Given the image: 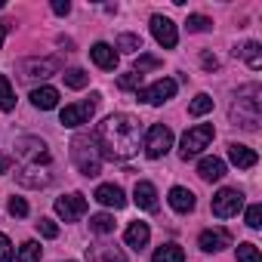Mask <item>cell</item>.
<instances>
[{
  "label": "cell",
  "mask_w": 262,
  "mask_h": 262,
  "mask_svg": "<svg viewBox=\"0 0 262 262\" xmlns=\"http://www.w3.org/2000/svg\"><path fill=\"white\" fill-rule=\"evenodd\" d=\"M99 155L108 161H126L139 151V120L133 114H111L96 126Z\"/></svg>",
  "instance_id": "obj_1"
},
{
  "label": "cell",
  "mask_w": 262,
  "mask_h": 262,
  "mask_svg": "<svg viewBox=\"0 0 262 262\" xmlns=\"http://www.w3.org/2000/svg\"><path fill=\"white\" fill-rule=\"evenodd\" d=\"M71 158H74V164H77V170H80L83 176H99V161H102V155H99L96 142H90L86 136H77L74 145H71Z\"/></svg>",
  "instance_id": "obj_2"
},
{
  "label": "cell",
  "mask_w": 262,
  "mask_h": 262,
  "mask_svg": "<svg viewBox=\"0 0 262 262\" xmlns=\"http://www.w3.org/2000/svg\"><path fill=\"white\" fill-rule=\"evenodd\" d=\"M210 139H213V123H198V126H191L188 133L182 136V145H179L182 161H188V158L201 155V151L210 145Z\"/></svg>",
  "instance_id": "obj_3"
},
{
  "label": "cell",
  "mask_w": 262,
  "mask_h": 262,
  "mask_svg": "<svg viewBox=\"0 0 262 262\" xmlns=\"http://www.w3.org/2000/svg\"><path fill=\"white\" fill-rule=\"evenodd\" d=\"M170 148H173V129L164 126V123H155V126L148 129V136H145V155H148L151 161H158V158H164Z\"/></svg>",
  "instance_id": "obj_4"
},
{
  "label": "cell",
  "mask_w": 262,
  "mask_h": 262,
  "mask_svg": "<svg viewBox=\"0 0 262 262\" xmlns=\"http://www.w3.org/2000/svg\"><path fill=\"white\" fill-rule=\"evenodd\" d=\"M96 105H99V96H90L86 102H77V105H65L59 120L65 126H80V123H90V117L96 114Z\"/></svg>",
  "instance_id": "obj_5"
},
{
  "label": "cell",
  "mask_w": 262,
  "mask_h": 262,
  "mask_svg": "<svg viewBox=\"0 0 262 262\" xmlns=\"http://www.w3.org/2000/svg\"><path fill=\"white\" fill-rule=\"evenodd\" d=\"M241 207H244V194L237 188H219L213 194V216H219V219L234 216Z\"/></svg>",
  "instance_id": "obj_6"
},
{
  "label": "cell",
  "mask_w": 262,
  "mask_h": 262,
  "mask_svg": "<svg viewBox=\"0 0 262 262\" xmlns=\"http://www.w3.org/2000/svg\"><path fill=\"white\" fill-rule=\"evenodd\" d=\"M173 96H176V80H173V77H161V80H155L151 86L139 90V99L148 102V105H164V102L173 99Z\"/></svg>",
  "instance_id": "obj_7"
},
{
  "label": "cell",
  "mask_w": 262,
  "mask_h": 262,
  "mask_svg": "<svg viewBox=\"0 0 262 262\" xmlns=\"http://www.w3.org/2000/svg\"><path fill=\"white\" fill-rule=\"evenodd\" d=\"M56 213H59L65 222H74V219H80V216L86 213V198H83L80 191H74V194H62V198L56 201Z\"/></svg>",
  "instance_id": "obj_8"
},
{
  "label": "cell",
  "mask_w": 262,
  "mask_h": 262,
  "mask_svg": "<svg viewBox=\"0 0 262 262\" xmlns=\"http://www.w3.org/2000/svg\"><path fill=\"white\" fill-rule=\"evenodd\" d=\"M151 34H155V40L164 50H173L179 43V31H176V25L167 16H151Z\"/></svg>",
  "instance_id": "obj_9"
},
{
  "label": "cell",
  "mask_w": 262,
  "mask_h": 262,
  "mask_svg": "<svg viewBox=\"0 0 262 262\" xmlns=\"http://www.w3.org/2000/svg\"><path fill=\"white\" fill-rule=\"evenodd\" d=\"M201 250L204 253H219L222 247H228L231 244V234L228 231H222V228H207V231H201Z\"/></svg>",
  "instance_id": "obj_10"
},
{
  "label": "cell",
  "mask_w": 262,
  "mask_h": 262,
  "mask_svg": "<svg viewBox=\"0 0 262 262\" xmlns=\"http://www.w3.org/2000/svg\"><path fill=\"white\" fill-rule=\"evenodd\" d=\"M93 198H96L102 207H111V210L126 207V198H123V188H120V185H99Z\"/></svg>",
  "instance_id": "obj_11"
},
{
  "label": "cell",
  "mask_w": 262,
  "mask_h": 262,
  "mask_svg": "<svg viewBox=\"0 0 262 262\" xmlns=\"http://www.w3.org/2000/svg\"><path fill=\"white\" fill-rule=\"evenodd\" d=\"M86 262H126V256H123L117 247L93 244V247H86Z\"/></svg>",
  "instance_id": "obj_12"
},
{
  "label": "cell",
  "mask_w": 262,
  "mask_h": 262,
  "mask_svg": "<svg viewBox=\"0 0 262 262\" xmlns=\"http://www.w3.org/2000/svg\"><path fill=\"white\" fill-rule=\"evenodd\" d=\"M90 59H93L102 71H114V68H117V53H114V47H108V43H93Z\"/></svg>",
  "instance_id": "obj_13"
},
{
  "label": "cell",
  "mask_w": 262,
  "mask_h": 262,
  "mask_svg": "<svg viewBox=\"0 0 262 262\" xmlns=\"http://www.w3.org/2000/svg\"><path fill=\"white\" fill-rule=\"evenodd\" d=\"M133 201H136V207H142V210H158V188H155L151 182H136Z\"/></svg>",
  "instance_id": "obj_14"
},
{
  "label": "cell",
  "mask_w": 262,
  "mask_h": 262,
  "mask_svg": "<svg viewBox=\"0 0 262 262\" xmlns=\"http://www.w3.org/2000/svg\"><path fill=\"white\" fill-rule=\"evenodd\" d=\"M148 237H151V228H148L145 222H129V228H126V234H123L126 247H133V250H142V247L148 244Z\"/></svg>",
  "instance_id": "obj_15"
},
{
  "label": "cell",
  "mask_w": 262,
  "mask_h": 262,
  "mask_svg": "<svg viewBox=\"0 0 262 262\" xmlns=\"http://www.w3.org/2000/svg\"><path fill=\"white\" fill-rule=\"evenodd\" d=\"M228 158H231V164L237 167V170H250V167H256V151L253 148H247V145H228Z\"/></svg>",
  "instance_id": "obj_16"
},
{
  "label": "cell",
  "mask_w": 262,
  "mask_h": 262,
  "mask_svg": "<svg viewBox=\"0 0 262 262\" xmlns=\"http://www.w3.org/2000/svg\"><path fill=\"white\" fill-rule=\"evenodd\" d=\"M47 145L40 142V139H22L19 142V155H25V158H31L34 164H50V151H43Z\"/></svg>",
  "instance_id": "obj_17"
},
{
  "label": "cell",
  "mask_w": 262,
  "mask_h": 262,
  "mask_svg": "<svg viewBox=\"0 0 262 262\" xmlns=\"http://www.w3.org/2000/svg\"><path fill=\"white\" fill-rule=\"evenodd\" d=\"M194 194L188 191V188H182V185H176V188H170V207L176 210V213H191L194 210Z\"/></svg>",
  "instance_id": "obj_18"
},
{
  "label": "cell",
  "mask_w": 262,
  "mask_h": 262,
  "mask_svg": "<svg viewBox=\"0 0 262 262\" xmlns=\"http://www.w3.org/2000/svg\"><path fill=\"white\" fill-rule=\"evenodd\" d=\"M31 102H34V108H40V111H53V108L59 105V90H56V86H40V90L31 93Z\"/></svg>",
  "instance_id": "obj_19"
},
{
  "label": "cell",
  "mask_w": 262,
  "mask_h": 262,
  "mask_svg": "<svg viewBox=\"0 0 262 262\" xmlns=\"http://www.w3.org/2000/svg\"><path fill=\"white\" fill-rule=\"evenodd\" d=\"M198 176L207 179V182H216V179L225 176V164H222L219 158H204V161L198 164Z\"/></svg>",
  "instance_id": "obj_20"
},
{
  "label": "cell",
  "mask_w": 262,
  "mask_h": 262,
  "mask_svg": "<svg viewBox=\"0 0 262 262\" xmlns=\"http://www.w3.org/2000/svg\"><path fill=\"white\" fill-rule=\"evenodd\" d=\"M155 262H185V253L179 244H164L155 250Z\"/></svg>",
  "instance_id": "obj_21"
},
{
  "label": "cell",
  "mask_w": 262,
  "mask_h": 262,
  "mask_svg": "<svg viewBox=\"0 0 262 262\" xmlns=\"http://www.w3.org/2000/svg\"><path fill=\"white\" fill-rule=\"evenodd\" d=\"M16 108V93L10 86V77L0 74V111H13Z\"/></svg>",
  "instance_id": "obj_22"
},
{
  "label": "cell",
  "mask_w": 262,
  "mask_h": 262,
  "mask_svg": "<svg viewBox=\"0 0 262 262\" xmlns=\"http://www.w3.org/2000/svg\"><path fill=\"white\" fill-rule=\"evenodd\" d=\"M237 53L247 59V65H250L253 71H259V68H262V53H259V43H256V40L244 43V50H237Z\"/></svg>",
  "instance_id": "obj_23"
},
{
  "label": "cell",
  "mask_w": 262,
  "mask_h": 262,
  "mask_svg": "<svg viewBox=\"0 0 262 262\" xmlns=\"http://www.w3.org/2000/svg\"><path fill=\"white\" fill-rule=\"evenodd\" d=\"M90 228H93L96 234H111V231H114V216H111V213H96V216L90 219Z\"/></svg>",
  "instance_id": "obj_24"
},
{
  "label": "cell",
  "mask_w": 262,
  "mask_h": 262,
  "mask_svg": "<svg viewBox=\"0 0 262 262\" xmlns=\"http://www.w3.org/2000/svg\"><path fill=\"white\" fill-rule=\"evenodd\" d=\"M207 111H213V99H210L207 93L194 96L191 105H188V114H191V117H201V114H207Z\"/></svg>",
  "instance_id": "obj_25"
},
{
  "label": "cell",
  "mask_w": 262,
  "mask_h": 262,
  "mask_svg": "<svg viewBox=\"0 0 262 262\" xmlns=\"http://www.w3.org/2000/svg\"><path fill=\"white\" fill-rule=\"evenodd\" d=\"M16 262H40V244L37 241H25L19 256H16Z\"/></svg>",
  "instance_id": "obj_26"
},
{
  "label": "cell",
  "mask_w": 262,
  "mask_h": 262,
  "mask_svg": "<svg viewBox=\"0 0 262 262\" xmlns=\"http://www.w3.org/2000/svg\"><path fill=\"white\" fill-rule=\"evenodd\" d=\"M28 77H50L56 71V62H25Z\"/></svg>",
  "instance_id": "obj_27"
},
{
  "label": "cell",
  "mask_w": 262,
  "mask_h": 262,
  "mask_svg": "<svg viewBox=\"0 0 262 262\" xmlns=\"http://www.w3.org/2000/svg\"><path fill=\"white\" fill-rule=\"evenodd\" d=\"M62 77H65V83H68L71 90H83V86L90 83V74H86V71H80V68H71V71H65Z\"/></svg>",
  "instance_id": "obj_28"
},
{
  "label": "cell",
  "mask_w": 262,
  "mask_h": 262,
  "mask_svg": "<svg viewBox=\"0 0 262 262\" xmlns=\"http://www.w3.org/2000/svg\"><path fill=\"white\" fill-rule=\"evenodd\" d=\"M117 50L136 53V50H142V37H139V34H120V37H117Z\"/></svg>",
  "instance_id": "obj_29"
},
{
  "label": "cell",
  "mask_w": 262,
  "mask_h": 262,
  "mask_svg": "<svg viewBox=\"0 0 262 262\" xmlns=\"http://www.w3.org/2000/svg\"><path fill=\"white\" fill-rule=\"evenodd\" d=\"M237 262H262L256 244H237Z\"/></svg>",
  "instance_id": "obj_30"
},
{
  "label": "cell",
  "mask_w": 262,
  "mask_h": 262,
  "mask_svg": "<svg viewBox=\"0 0 262 262\" xmlns=\"http://www.w3.org/2000/svg\"><path fill=\"white\" fill-rule=\"evenodd\" d=\"M34 173H37V170H22V173H19V182H22V185H31V188H43V185H47V176H43V173L34 176Z\"/></svg>",
  "instance_id": "obj_31"
},
{
  "label": "cell",
  "mask_w": 262,
  "mask_h": 262,
  "mask_svg": "<svg viewBox=\"0 0 262 262\" xmlns=\"http://www.w3.org/2000/svg\"><path fill=\"white\" fill-rule=\"evenodd\" d=\"M37 231H40L43 237H50V241L59 237V225H56L53 219H40V222H37Z\"/></svg>",
  "instance_id": "obj_32"
},
{
  "label": "cell",
  "mask_w": 262,
  "mask_h": 262,
  "mask_svg": "<svg viewBox=\"0 0 262 262\" xmlns=\"http://www.w3.org/2000/svg\"><path fill=\"white\" fill-rule=\"evenodd\" d=\"M185 25H188V31H207L213 22H210L207 16H188V22H185Z\"/></svg>",
  "instance_id": "obj_33"
},
{
  "label": "cell",
  "mask_w": 262,
  "mask_h": 262,
  "mask_svg": "<svg viewBox=\"0 0 262 262\" xmlns=\"http://www.w3.org/2000/svg\"><path fill=\"white\" fill-rule=\"evenodd\" d=\"M10 213L13 216H28V204H25V198H10Z\"/></svg>",
  "instance_id": "obj_34"
},
{
  "label": "cell",
  "mask_w": 262,
  "mask_h": 262,
  "mask_svg": "<svg viewBox=\"0 0 262 262\" xmlns=\"http://www.w3.org/2000/svg\"><path fill=\"white\" fill-rule=\"evenodd\" d=\"M247 225H250V228H259V225H262V207H259V204H253V207L247 210Z\"/></svg>",
  "instance_id": "obj_35"
},
{
  "label": "cell",
  "mask_w": 262,
  "mask_h": 262,
  "mask_svg": "<svg viewBox=\"0 0 262 262\" xmlns=\"http://www.w3.org/2000/svg\"><path fill=\"white\" fill-rule=\"evenodd\" d=\"M0 262H13V244L7 234H0Z\"/></svg>",
  "instance_id": "obj_36"
},
{
  "label": "cell",
  "mask_w": 262,
  "mask_h": 262,
  "mask_svg": "<svg viewBox=\"0 0 262 262\" xmlns=\"http://www.w3.org/2000/svg\"><path fill=\"white\" fill-rule=\"evenodd\" d=\"M161 62L155 59V56H139V62H136V74H142V71H148V68H158Z\"/></svg>",
  "instance_id": "obj_37"
},
{
  "label": "cell",
  "mask_w": 262,
  "mask_h": 262,
  "mask_svg": "<svg viewBox=\"0 0 262 262\" xmlns=\"http://www.w3.org/2000/svg\"><path fill=\"white\" fill-rule=\"evenodd\" d=\"M139 80H142V74H136V71H129V74H123V77H120V86H123V90H129V86H136Z\"/></svg>",
  "instance_id": "obj_38"
},
{
  "label": "cell",
  "mask_w": 262,
  "mask_h": 262,
  "mask_svg": "<svg viewBox=\"0 0 262 262\" xmlns=\"http://www.w3.org/2000/svg\"><path fill=\"white\" fill-rule=\"evenodd\" d=\"M53 13L56 16H68L71 13V4H68V0H53Z\"/></svg>",
  "instance_id": "obj_39"
},
{
  "label": "cell",
  "mask_w": 262,
  "mask_h": 262,
  "mask_svg": "<svg viewBox=\"0 0 262 262\" xmlns=\"http://www.w3.org/2000/svg\"><path fill=\"white\" fill-rule=\"evenodd\" d=\"M10 167H13V158L0 155V176H4V173H10Z\"/></svg>",
  "instance_id": "obj_40"
},
{
  "label": "cell",
  "mask_w": 262,
  "mask_h": 262,
  "mask_svg": "<svg viewBox=\"0 0 262 262\" xmlns=\"http://www.w3.org/2000/svg\"><path fill=\"white\" fill-rule=\"evenodd\" d=\"M204 68H219V62H216V56H210V53H204Z\"/></svg>",
  "instance_id": "obj_41"
},
{
  "label": "cell",
  "mask_w": 262,
  "mask_h": 262,
  "mask_svg": "<svg viewBox=\"0 0 262 262\" xmlns=\"http://www.w3.org/2000/svg\"><path fill=\"white\" fill-rule=\"evenodd\" d=\"M7 31H10V22H0V50H4V40H7Z\"/></svg>",
  "instance_id": "obj_42"
}]
</instances>
